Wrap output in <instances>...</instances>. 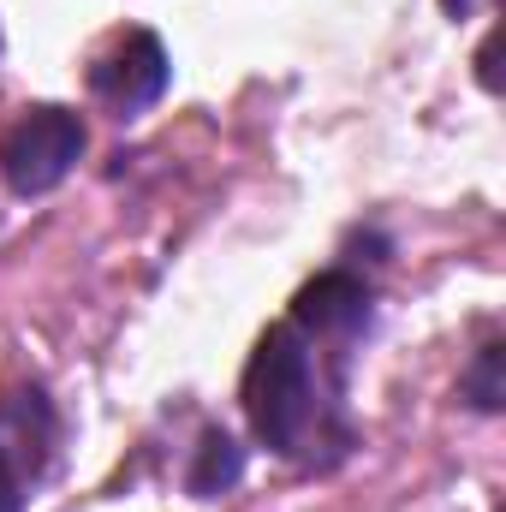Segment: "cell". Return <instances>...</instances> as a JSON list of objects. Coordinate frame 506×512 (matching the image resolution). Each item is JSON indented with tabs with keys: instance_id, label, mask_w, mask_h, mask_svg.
<instances>
[{
	"instance_id": "obj_8",
	"label": "cell",
	"mask_w": 506,
	"mask_h": 512,
	"mask_svg": "<svg viewBox=\"0 0 506 512\" xmlns=\"http://www.w3.org/2000/svg\"><path fill=\"white\" fill-rule=\"evenodd\" d=\"M18 507H24V501H18L12 489H0V512H18Z\"/></svg>"
},
{
	"instance_id": "obj_1",
	"label": "cell",
	"mask_w": 506,
	"mask_h": 512,
	"mask_svg": "<svg viewBox=\"0 0 506 512\" xmlns=\"http://www.w3.org/2000/svg\"><path fill=\"white\" fill-rule=\"evenodd\" d=\"M245 417H251L262 447H274V453L304 447V429L316 417V370H310L298 328L262 334L251 370H245Z\"/></svg>"
},
{
	"instance_id": "obj_2",
	"label": "cell",
	"mask_w": 506,
	"mask_h": 512,
	"mask_svg": "<svg viewBox=\"0 0 506 512\" xmlns=\"http://www.w3.org/2000/svg\"><path fill=\"white\" fill-rule=\"evenodd\" d=\"M78 155H84V120L72 108H30L0 137V179L18 197H42L78 167Z\"/></svg>"
},
{
	"instance_id": "obj_6",
	"label": "cell",
	"mask_w": 506,
	"mask_h": 512,
	"mask_svg": "<svg viewBox=\"0 0 506 512\" xmlns=\"http://www.w3.org/2000/svg\"><path fill=\"white\" fill-rule=\"evenodd\" d=\"M239 477H245V453H239V441H233L227 429H209L203 447H197V465H191V477H185L191 495H203V501H209V495H227Z\"/></svg>"
},
{
	"instance_id": "obj_3",
	"label": "cell",
	"mask_w": 506,
	"mask_h": 512,
	"mask_svg": "<svg viewBox=\"0 0 506 512\" xmlns=\"http://www.w3.org/2000/svg\"><path fill=\"white\" fill-rule=\"evenodd\" d=\"M48 459H54V405L42 387H18L0 405V489L24 501L48 471Z\"/></svg>"
},
{
	"instance_id": "obj_7",
	"label": "cell",
	"mask_w": 506,
	"mask_h": 512,
	"mask_svg": "<svg viewBox=\"0 0 506 512\" xmlns=\"http://www.w3.org/2000/svg\"><path fill=\"white\" fill-rule=\"evenodd\" d=\"M501 370H506V346H483L477 364H471V376H465V393H471L477 411H501V399H506Z\"/></svg>"
},
{
	"instance_id": "obj_5",
	"label": "cell",
	"mask_w": 506,
	"mask_h": 512,
	"mask_svg": "<svg viewBox=\"0 0 506 512\" xmlns=\"http://www.w3.org/2000/svg\"><path fill=\"white\" fill-rule=\"evenodd\" d=\"M364 304H370V292L352 274H322V280H310L298 292V310L292 316L304 328H316V334H334V328H358L364 322Z\"/></svg>"
},
{
	"instance_id": "obj_4",
	"label": "cell",
	"mask_w": 506,
	"mask_h": 512,
	"mask_svg": "<svg viewBox=\"0 0 506 512\" xmlns=\"http://www.w3.org/2000/svg\"><path fill=\"white\" fill-rule=\"evenodd\" d=\"M90 84H96V96H102L120 120L149 114V108L161 102V90H167V48H161V36L131 30L114 54H102V60H96Z\"/></svg>"
}]
</instances>
